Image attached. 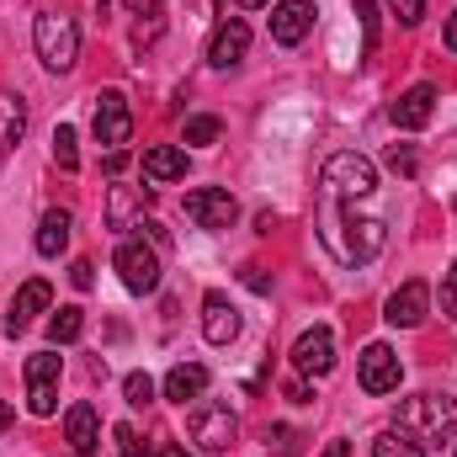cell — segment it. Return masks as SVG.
I'll return each instance as SVG.
<instances>
[{
    "mask_svg": "<svg viewBox=\"0 0 457 457\" xmlns=\"http://www.w3.org/2000/svg\"><path fill=\"white\" fill-rule=\"evenodd\" d=\"M442 43H447V48H453V54H457V11H453V16H447V32H442Z\"/></svg>",
    "mask_w": 457,
    "mask_h": 457,
    "instance_id": "obj_38",
    "label": "cell"
},
{
    "mask_svg": "<svg viewBox=\"0 0 457 457\" xmlns=\"http://www.w3.org/2000/svg\"><path fill=\"white\" fill-rule=\"evenodd\" d=\"M32 37H37V59H43L48 70H59V75L75 70V59H80V27H75V16L43 11L37 27H32Z\"/></svg>",
    "mask_w": 457,
    "mask_h": 457,
    "instance_id": "obj_2",
    "label": "cell"
},
{
    "mask_svg": "<svg viewBox=\"0 0 457 457\" xmlns=\"http://www.w3.org/2000/svg\"><path fill=\"white\" fill-rule=\"evenodd\" d=\"M245 287H255V293H266L271 282H266V271H261V266H245Z\"/></svg>",
    "mask_w": 457,
    "mask_h": 457,
    "instance_id": "obj_34",
    "label": "cell"
},
{
    "mask_svg": "<svg viewBox=\"0 0 457 457\" xmlns=\"http://www.w3.org/2000/svg\"><path fill=\"white\" fill-rule=\"evenodd\" d=\"M122 170H128V154L112 149V154H107V176H122Z\"/></svg>",
    "mask_w": 457,
    "mask_h": 457,
    "instance_id": "obj_37",
    "label": "cell"
},
{
    "mask_svg": "<svg viewBox=\"0 0 457 457\" xmlns=\"http://www.w3.org/2000/svg\"><path fill=\"white\" fill-rule=\"evenodd\" d=\"M70 282H75V287L86 293V287L96 282V277H91V261H75V266H70Z\"/></svg>",
    "mask_w": 457,
    "mask_h": 457,
    "instance_id": "obj_33",
    "label": "cell"
},
{
    "mask_svg": "<svg viewBox=\"0 0 457 457\" xmlns=\"http://www.w3.org/2000/svg\"><path fill=\"white\" fill-rule=\"evenodd\" d=\"M399 431L415 436L420 447H442L457 431V399H447V394H415V399H404L399 404Z\"/></svg>",
    "mask_w": 457,
    "mask_h": 457,
    "instance_id": "obj_1",
    "label": "cell"
},
{
    "mask_svg": "<svg viewBox=\"0 0 457 457\" xmlns=\"http://www.w3.org/2000/svg\"><path fill=\"white\" fill-rule=\"evenodd\" d=\"M293 367H298V372H309V378L336 372V336H330L325 325L303 330V336H298V345H293Z\"/></svg>",
    "mask_w": 457,
    "mask_h": 457,
    "instance_id": "obj_9",
    "label": "cell"
},
{
    "mask_svg": "<svg viewBox=\"0 0 457 457\" xmlns=\"http://www.w3.org/2000/svg\"><path fill=\"white\" fill-rule=\"evenodd\" d=\"M96 138L107 144V149H122L128 138H133V112H128V96L122 91H102L96 96Z\"/></svg>",
    "mask_w": 457,
    "mask_h": 457,
    "instance_id": "obj_7",
    "label": "cell"
},
{
    "mask_svg": "<svg viewBox=\"0 0 457 457\" xmlns=\"http://www.w3.org/2000/svg\"><path fill=\"white\" fill-rule=\"evenodd\" d=\"M245 48H250V27H245V21H224V27L213 32V43H208V64H213V70H234V64L245 59Z\"/></svg>",
    "mask_w": 457,
    "mask_h": 457,
    "instance_id": "obj_17",
    "label": "cell"
},
{
    "mask_svg": "<svg viewBox=\"0 0 457 457\" xmlns=\"http://www.w3.org/2000/svg\"><path fill=\"white\" fill-rule=\"evenodd\" d=\"M203 336L213 345H228L239 336V309L228 303L224 293H208V298H203Z\"/></svg>",
    "mask_w": 457,
    "mask_h": 457,
    "instance_id": "obj_16",
    "label": "cell"
},
{
    "mask_svg": "<svg viewBox=\"0 0 457 457\" xmlns=\"http://www.w3.org/2000/svg\"><path fill=\"white\" fill-rule=\"evenodd\" d=\"M399 378H404V367H399V356L383 341H372L361 351V388H367V394H394Z\"/></svg>",
    "mask_w": 457,
    "mask_h": 457,
    "instance_id": "obj_10",
    "label": "cell"
},
{
    "mask_svg": "<svg viewBox=\"0 0 457 457\" xmlns=\"http://www.w3.org/2000/svg\"><path fill=\"white\" fill-rule=\"evenodd\" d=\"M48 298H54V287H48L43 277L21 282V287H16V298H11V314H5V330H11V336H21V330L48 309Z\"/></svg>",
    "mask_w": 457,
    "mask_h": 457,
    "instance_id": "obj_14",
    "label": "cell"
},
{
    "mask_svg": "<svg viewBox=\"0 0 457 457\" xmlns=\"http://www.w3.org/2000/svg\"><path fill=\"white\" fill-rule=\"evenodd\" d=\"M144 176H149V181H181V176H187V149H176V144L144 149Z\"/></svg>",
    "mask_w": 457,
    "mask_h": 457,
    "instance_id": "obj_19",
    "label": "cell"
},
{
    "mask_svg": "<svg viewBox=\"0 0 457 457\" xmlns=\"http://www.w3.org/2000/svg\"><path fill=\"white\" fill-rule=\"evenodd\" d=\"M442 309H457V261H453V271H447V293H442Z\"/></svg>",
    "mask_w": 457,
    "mask_h": 457,
    "instance_id": "obj_35",
    "label": "cell"
},
{
    "mask_svg": "<svg viewBox=\"0 0 457 457\" xmlns=\"http://www.w3.org/2000/svg\"><path fill=\"white\" fill-rule=\"evenodd\" d=\"M187 219L197 228H228L239 219V203L219 187H203V192H187Z\"/></svg>",
    "mask_w": 457,
    "mask_h": 457,
    "instance_id": "obj_8",
    "label": "cell"
},
{
    "mask_svg": "<svg viewBox=\"0 0 457 457\" xmlns=\"http://www.w3.org/2000/svg\"><path fill=\"white\" fill-rule=\"evenodd\" d=\"M239 5H245V11H255V5H271V0H239Z\"/></svg>",
    "mask_w": 457,
    "mask_h": 457,
    "instance_id": "obj_42",
    "label": "cell"
},
{
    "mask_svg": "<svg viewBox=\"0 0 457 457\" xmlns=\"http://www.w3.org/2000/svg\"><path fill=\"white\" fill-rule=\"evenodd\" d=\"M388 5H394V16H399L404 27H415V21L426 16V0H388Z\"/></svg>",
    "mask_w": 457,
    "mask_h": 457,
    "instance_id": "obj_32",
    "label": "cell"
},
{
    "mask_svg": "<svg viewBox=\"0 0 457 457\" xmlns=\"http://www.w3.org/2000/svg\"><path fill=\"white\" fill-rule=\"evenodd\" d=\"M21 133H27V107H21V96H5V91H0V154H11V149L21 144Z\"/></svg>",
    "mask_w": 457,
    "mask_h": 457,
    "instance_id": "obj_21",
    "label": "cell"
},
{
    "mask_svg": "<svg viewBox=\"0 0 457 457\" xmlns=\"http://www.w3.org/2000/svg\"><path fill=\"white\" fill-rule=\"evenodd\" d=\"M122 394H128V404H149L154 399V378L149 372H128L122 378Z\"/></svg>",
    "mask_w": 457,
    "mask_h": 457,
    "instance_id": "obj_27",
    "label": "cell"
},
{
    "mask_svg": "<svg viewBox=\"0 0 457 457\" xmlns=\"http://www.w3.org/2000/svg\"><path fill=\"white\" fill-rule=\"evenodd\" d=\"M325 219L336 224V213H330V203H325ZM341 228H351V239H345L341 261H372L378 250H383V224L378 219H356V213H345Z\"/></svg>",
    "mask_w": 457,
    "mask_h": 457,
    "instance_id": "obj_11",
    "label": "cell"
},
{
    "mask_svg": "<svg viewBox=\"0 0 457 457\" xmlns=\"http://www.w3.org/2000/svg\"><path fill=\"white\" fill-rule=\"evenodd\" d=\"M325 192L330 197H351V203L356 197H372L378 192V165L367 154H351V149L345 154H330L325 160Z\"/></svg>",
    "mask_w": 457,
    "mask_h": 457,
    "instance_id": "obj_3",
    "label": "cell"
},
{
    "mask_svg": "<svg viewBox=\"0 0 457 457\" xmlns=\"http://www.w3.org/2000/svg\"><path fill=\"white\" fill-rule=\"evenodd\" d=\"M436 112V86H410L399 102H394V128H404V133H415V128H426Z\"/></svg>",
    "mask_w": 457,
    "mask_h": 457,
    "instance_id": "obj_15",
    "label": "cell"
},
{
    "mask_svg": "<svg viewBox=\"0 0 457 457\" xmlns=\"http://www.w3.org/2000/svg\"><path fill=\"white\" fill-rule=\"evenodd\" d=\"M203 388H208V367H197V361H181L165 372V399H176V404L203 399Z\"/></svg>",
    "mask_w": 457,
    "mask_h": 457,
    "instance_id": "obj_20",
    "label": "cell"
},
{
    "mask_svg": "<svg viewBox=\"0 0 457 457\" xmlns=\"http://www.w3.org/2000/svg\"><path fill=\"white\" fill-rule=\"evenodd\" d=\"M372 457H426V447L404 431H378L372 436Z\"/></svg>",
    "mask_w": 457,
    "mask_h": 457,
    "instance_id": "obj_24",
    "label": "cell"
},
{
    "mask_svg": "<svg viewBox=\"0 0 457 457\" xmlns=\"http://www.w3.org/2000/svg\"><path fill=\"white\" fill-rule=\"evenodd\" d=\"M64 436H70V447L80 457H91L102 447V426H96V410L91 404H70V415H64Z\"/></svg>",
    "mask_w": 457,
    "mask_h": 457,
    "instance_id": "obj_18",
    "label": "cell"
},
{
    "mask_svg": "<svg viewBox=\"0 0 457 457\" xmlns=\"http://www.w3.org/2000/svg\"><path fill=\"white\" fill-rule=\"evenodd\" d=\"M112 436H117V457H149V453H144V442H138V431H133V426H117Z\"/></svg>",
    "mask_w": 457,
    "mask_h": 457,
    "instance_id": "obj_30",
    "label": "cell"
},
{
    "mask_svg": "<svg viewBox=\"0 0 457 457\" xmlns=\"http://www.w3.org/2000/svg\"><path fill=\"white\" fill-rule=\"evenodd\" d=\"M356 11H361V27H367V54L378 48V0H356Z\"/></svg>",
    "mask_w": 457,
    "mask_h": 457,
    "instance_id": "obj_31",
    "label": "cell"
},
{
    "mask_svg": "<svg viewBox=\"0 0 457 457\" xmlns=\"http://www.w3.org/2000/svg\"><path fill=\"white\" fill-rule=\"evenodd\" d=\"M309 27H314V0H282V5L271 11V37H277L282 48H298V43L309 37Z\"/></svg>",
    "mask_w": 457,
    "mask_h": 457,
    "instance_id": "obj_13",
    "label": "cell"
},
{
    "mask_svg": "<svg viewBox=\"0 0 457 457\" xmlns=\"http://www.w3.org/2000/svg\"><path fill=\"white\" fill-rule=\"evenodd\" d=\"M133 213H144V192L112 187L107 192V228H133Z\"/></svg>",
    "mask_w": 457,
    "mask_h": 457,
    "instance_id": "obj_22",
    "label": "cell"
},
{
    "mask_svg": "<svg viewBox=\"0 0 457 457\" xmlns=\"http://www.w3.org/2000/svg\"><path fill=\"white\" fill-rule=\"evenodd\" d=\"M112 266H117V277H122L128 293H154V287H160V255H154L144 239H122L117 255H112Z\"/></svg>",
    "mask_w": 457,
    "mask_h": 457,
    "instance_id": "obj_4",
    "label": "cell"
},
{
    "mask_svg": "<svg viewBox=\"0 0 457 457\" xmlns=\"http://www.w3.org/2000/svg\"><path fill=\"white\" fill-rule=\"evenodd\" d=\"M426 309H431V287H426V282H404V287L383 303V320L399 325V330H415V325L426 320Z\"/></svg>",
    "mask_w": 457,
    "mask_h": 457,
    "instance_id": "obj_12",
    "label": "cell"
},
{
    "mask_svg": "<svg viewBox=\"0 0 457 457\" xmlns=\"http://www.w3.org/2000/svg\"><path fill=\"white\" fill-rule=\"evenodd\" d=\"M325 457H351V447H345V442H330V447H325Z\"/></svg>",
    "mask_w": 457,
    "mask_h": 457,
    "instance_id": "obj_39",
    "label": "cell"
},
{
    "mask_svg": "<svg viewBox=\"0 0 457 457\" xmlns=\"http://www.w3.org/2000/svg\"><path fill=\"white\" fill-rule=\"evenodd\" d=\"M187 144H219V117H187Z\"/></svg>",
    "mask_w": 457,
    "mask_h": 457,
    "instance_id": "obj_28",
    "label": "cell"
},
{
    "mask_svg": "<svg viewBox=\"0 0 457 457\" xmlns=\"http://www.w3.org/2000/svg\"><path fill=\"white\" fill-rule=\"evenodd\" d=\"M187 426H192V442H197L203 453H228L234 436H239V415H234L228 404H197Z\"/></svg>",
    "mask_w": 457,
    "mask_h": 457,
    "instance_id": "obj_5",
    "label": "cell"
},
{
    "mask_svg": "<svg viewBox=\"0 0 457 457\" xmlns=\"http://www.w3.org/2000/svg\"><path fill=\"white\" fill-rule=\"evenodd\" d=\"M160 457H192V453H187V447H165Z\"/></svg>",
    "mask_w": 457,
    "mask_h": 457,
    "instance_id": "obj_41",
    "label": "cell"
},
{
    "mask_svg": "<svg viewBox=\"0 0 457 457\" xmlns=\"http://www.w3.org/2000/svg\"><path fill=\"white\" fill-rule=\"evenodd\" d=\"M59 372H64V361L54 351L27 356V410L32 415H54L59 410Z\"/></svg>",
    "mask_w": 457,
    "mask_h": 457,
    "instance_id": "obj_6",
    "label": "cell"
},
{
    "mask_svg": "<svg viewBox=\"0 0 457 457\" xmlns=\"http://www.w3.org/2000/svg\"><path fill=\"white\" fill-rule=\"evenodd\" d=\"M5 426H11V404L0 399V431H5Z\"/></svg>",
    "mask_w": 457,
    "mask_h": 457,
    "instance_id": "obj_40",
    "label": "cell"
},
{
    "mask_svg": "<svg viewBox=\"0 0 457 457\" xmlns=\"http://www.w3.org/2000/svg\"><path fill=\"white\" fill-rule=\"evenodd\" d=\"M80 330H86V314H80V309H59V314L48 320V341H54V345L80 341Z\"/></svg>",
    "mask_w": 457,
    "mask_h": 457,
    "instance_id": "obj_25",
    "label": "cell"
},
{
    "mask_svg": "<svg viewBox=\"0 0 457 457\" xmlns=\"http://www.w3.org/2000/svg\"><path fill=\"white\" fill-rule=\"evenodd\" d=\"M453 213H457V203H453Z\"/></svg>",
    "mask_w": 457,
    "mask_h": 457,
    "instance_id": "obj_43",
    "label": "cell"
},
{
    "mask_svg": "<svg viewBox=\"0 0 457 457\" xmlns=\"http://www.w3.org/2000/svg\"><path fill=\"white\" fill-rule=\"evenodd\" d=\"M383 160H388V170H394V176H415V170H420V160H415V149H410V144H394Z\"/></svg>",
    "mask_w": 457,
    "mask_h": 457,
    "instance_id": "obj_29",
    "label": "cell"
},
{
    "mask_svg": "<svg viewBox=\"0 0 457 457\" xmlns=\"http://www.w3.org/2000/svg\"><path fill=\"white\" fill-rule=\"evenodd\" d=\"M64 245H70V213L54 208V213H43V224H37V255H59Z\"/></svg>",
    "mask_w": 457,
    "mask_h": 457,
    "instance_id": "obj_23",
    "label": "cell"
},
{
    "mask_svg": "<svg viewBox=\"0 0 457 457\" xmlns=\"http://www.w3.org/2000/svg\"><path fill=\"white\" fill-rule=\"evenodd\" d=\"M54 160H59V170H80V149H75V128H54Z\"/></svg>",
    "mask_w": 457,
    "mask_h": 457,
    "instance_id": "obj_26",
    "label": "cell"
},
{
    "mask_svg": "<svg viewBox=\"0 0 457 457\" xmlns=\"http://www.w3.org/2000/svg\"><path fill=\"white\" fill-rule=\"evenodd\" d=\"M133 16H160V0H128Z\"/></svg>",
    "mask_w": 457,
    "mask_h": 457,
    "instance_id": "obj_36",
    "label": "cell"
}]
</instances>
